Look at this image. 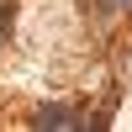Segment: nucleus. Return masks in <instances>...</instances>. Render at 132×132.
Returning <instances> with one entry per match:
<instances>
[{
  "label": "nucleus",
  "instance_id": "1",
  "mask_svg": "<svg viewBox=\"0 0 132 132\" xmlns=\"http://www.w3.org/2000/svg\"><path fill=\"white\" fill-rule=\"evenodd\" d=\"M37 127H74V116H69V111H42Z\"/></svg>",
  "mask_w": 132,
  "mask_h": 132
}]
</instances>
